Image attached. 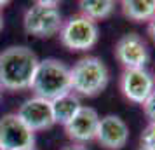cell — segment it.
Instances as JSON below:
<instances>
[{
  "mask_svg": "<svg viewBox=\"0 0 155 150\" xmlns=\"http://www.w3.org/2000/svg\"><path fill=\"white\" fill-rule=\"evenodd\" d=\"M18 150H35V147H31V148H18Z\"/></svg>",
  "mask_w": 155,
  "mask_h": 150,
  "instance_id": "cell-22",
  "label": "cell"
},
{
  "mask_svg": "<svg viewBox=\"0 0 155 150\" xmlns=\"http://www.w3.org/2000/svg\"><path fill=\"white\" fill-rule=\"evenodd\" d=\"M4 30V16H2V12H0V32Z\"/></svg>",
  "mask_w": 155,
  "mask_h": 150,
  "instance_id": "cell-19",
  "label": "cell"
},
{
  "mask_svg": "<svg viewBox=\"0 0 155 150\" xmlns=\"http://www.w3.org/2000/svg\"><path fill=\"white\" fill-rule=\"evenodd\" d=\"M110 73L103 59L96 56L80 58L70 68V86L71 93L77 96L96 98L108 86Z\"/></svg>",
  "mask_w": 155,
  "mask_h": 150,
  "instance_id": "cell-3",
  "label": "cell"
},
{
  "mask_svg": "<svg viewBox=\"0 0 155 150\" xmlns=\"http://www.w3.org/2000/svg\"><path fill=\"white\" fill-rule=\"evenodd\" d=\"M80 14L96 23L99 19H106L115 11V2L112 0H80L78 2Z\"/></svg>",
  "mask_w": 155,
  "mask_h": 150,
  "instance_id": "cell-14",
  "label": "cell"
},
{
  "mask_svg": "<svg viewBox=\"0 0 155 150\" xmlns=\"http://www.w3.org/2000/svg\"><path fill=\"white\" fill-rule=\"evenodd\" d=\"M138 150H152V148H147V147H140Z\"/></svg>",
  "mask_w": 155,
  "mask_h": 150,
  "instance_id": "cell-21",
  "label": "cell"
},
{
  "mask_svg": "<svg viewBox=\"0 0 155 150\" xmlns=\"http://www.w3.org/2000/svg\"><path fill=\"white\" fill-rule=\"evenodd\" d=\"M122 12L134 23L152 21L155 18V0H124Z\"/></svg>",
  "mask_w": 155,
  "mask_h": 150,
  "instance_id": "cell-13",
  "label": "cell"
},
{
  "mask_svg": "<svg viewBox=\"0 0 155 150\" xmlns=\"http://www.w3.org/2000/svg\"><path fill=\"white\" fill-rule=\"evenodd\" d=\"M115 58L124 70H134V68H145L150 59L147 42L138 33H126L115 44Z\"/></svg>",
  "mask_w": 155,
  "mask_h": 150,
  "instance_id": "cell-6",
  "label": "cell"
},
{
  "mask_svg": "<svg viewBox=\"0 0 155 150\" xmlns=\"http://www.w3.org/2000/svg\"><path fill=\"white\" fill-rule=\"evenodd\" d=\"M35 96L47 101H54L56 98L70 93V68L56 58H45L38 61L35 70L31 87Z\"/></svg>",
  "mask_w": 155,
  "mask_h": 150,
  "instance_id": "cell-2",
  "label": "cell"
},
{
  "mask_svg": "<svg viewBox=\"0 0 155 150\" xmlns=\"http://www.w3.org/2000/svg\"><path fill=\"white\" fill-rule=\"evenodd\" d=\"M16 115L33 133L35 131H44V129H51L56 124L54 117H52L51 101L42 100L38 96H31V98L23 101L21 105H19V108H18Z\"/></svg>",
  "mask_w": 155,
  "mask_h": 150,
  "instance_id": "cell-10",
  "label": "cell"
},
{
  "mask_svg": "<svg viewBox=\"0 0 155 150\" xmlns=\"http://www.w3.org/2000/svg\"><path fill=\"white\" fill-rule=\"evenodd\" d=\"M141 107H143V112L147 115L148 122H150V124H155V91L148 96L147 101H145Z\"/></svg>",
  "mask_w": 155,
  "mask_h": 150,
  "instance_id": "cell-16",
  "label": "cell"
},
{
  "mask_svg": "<svg viewBox=\"0 0 155 150\" xmlns=\"http://www.w3.org/2000/svg\"><path fill=\"white\" fill-rule=\"evenodd\" d=\"M51 108H52L54 122L61 124V126H66L75 117V114L82 108V103H80V98L77 94L70 91V93L56 98L54 101H51Z\"/></svg>",
  "mask_w": 155,
  "mask_h": 150,
  "instance_id": "cell-12",
  "label": "cell"
},
{
  "mask_svg": "<svg viewBox=\"0 0 155 150\" xmlns=\"http://www.w3.org/2000/svg\"><path fill=\"white\" fill-rule=\"evenodd\" d=\"M7 4H9L7 0H0V9H2V7H5V5H7Z\"/></svg>",
  "mask_w": 155,
  "mask_h": 150,
  "instance_id": "cell-20",
  "label": "cell"
},
{
  "mask_svg": "<svg viewBox=\"0 0 155 150\" xmlns=\"http://www.w3.org/2000/svg\"><path fill=\"white\" fill-rule=\"evenodd\" d=\"M0 143L5 150L31 148L35 145V133L16 114H5L0 119Z\"/></svg>",
  "mask_w": 155,
  "mask_h": 150,
  "instance_id": "cell-7",
  "label": "cell"
},
{
  "mask_svg": "<svg viewBox=\"0 0 155 150\" xmlns=\"http://www.w3.org/2000/svg\"><path fill=\"white\" fill-rule=\"evenodd\" d=\"M38 58L26 45H11L0 52V89L23 91L31 87Z\"/></svg>",
  "mask_w": 155,
  "mask_h": 150,
  "instance_id": "cell-1",
  "label": "cell"
},
{
  "mask_svg": "<svg viewBox=\"0 0 155 150\" xmlns=\"http://www.w3.org/2000/svg\"><path fill=\"white\" fill-rule=\"evenodd\" d=\"M153 79H155V75H153Z\"/></svg>",
  "mask_w": 155,
  "mask_h": 150,
  "instance_id": "cell-24",
  "label": "cell"
},
{
  "mask_svg": "<svg viewBox=\"0 0 155 150\" xmlns=\"http://www.w3.org/2000/svg\"><path fill=\"white\" fill-rule=\"evenodd\" d=\"M148 33H150V37L153 38V42H155V18L148 23Z\"/></svg>",
  "mask_w": 155,
  "mask_h": 150,
  "instance_id": "cell-17",
  "label": "cell"
},
{
  "mask_svg": "<svg viewBox=\"0 0 155 150\" xmlns=\"http://www.w3.org/2000/svg\"><path fill=\"white\" fill-rule=\"evenodd\" d=\"M98 122H99L98 112L92 107L82 105V108L75 114V117L64 126V131H66V136L71 142H75L77 145H82V143L96 140Z\"/></svg>",
  "mask_w": 155,
  "mask_h": 150,
  "instance_id": "cell-11",
  "label": "cell"
},
{
  "mask_svg": "<svg viewBox=\"0 0 155 150\" xmlns=\"http://www.w3.org/2000/svg\"><path fill=\"white\" fill-rule=\"evenodd\" d=\"M141 140V147H147V148H152L155 150V124H150L143 129V133L140 136Z\"/></svg>",
  "mask_w": 155,
  "mask_h": 150,
  "instance_id": "cell-15",
  "label": "cell"
},
{
  "mask_svg": "<svg viewBox=\"0 0 155 150\" xmlns=\"http://www.w3.org/2000/svg\"><path fill=\"white\" fill-rule=\"evenodd\" d=\"M120 91L129 101L143 105L155 91V79L147 68L124 70L120 75Z\"/></svg>",
  "mask_w": 155,
  "mask_h": 150,
  "instance_id": "cell-8",
  "label": "cell"
},
{
  "mask_svg": "<svg viewBox=\"0 0 155 150\" xmlns=\"http://www.w3.org/2000/svg\"><path fill=\"white\" fill-rule=\"evenodd\" d=\"M96 142L106 150H122L129 142V126L115 114L99 117Z\"/></svg>",
  "mask_w": 155,
  "mask_h": 150,
  "instance_id": "cell-9",
  "label": "cell"
},
{
  "mask_svg": "<svg viewBox=\"0 0 155 150\" xmlns=\"http://www.w3.org/2000/svg\"><path fill=\"white\" fill-rule=\"evenodd\" d=\"M0 150H5V148H4V147H2V143H0Z\"/></svg>",
  "mask_w": 155,
  "mask_h": 150,
  "instance_id": "cell-23",
  "label": "cell"
},
{
  "mask_svg": "<svg viewBox=\"0 0 155 150\" xmlns=\"http://www.w3.org/2000/svg\"><path fill=\"white\" fill-rule=\"evenodd\" d=\"M63 150H87L85 147H82V145H71V147H66V148Z\"/></svg>",
  "mask_w": 155,
  "mask_h": 150,
  "instance_id": "cell-18",
  "label": "cell"
},
{
  "mask_svg": "<svg viewBox=\"0 0 155 150\" xmlns=\"http://www.w3.org/2000/svg\"><path fill=\"white\" fill-rule=\"evenodd\" d=\"M99 38L98 23L82 14L70 16L59 30V40L68 51L85 52L91 51Z\"/></svg>",
  "mask_w": 155,
  "mask_h": 150,
  "instance_id": "cell-5",
  "label": "cell"
},
{
  "mask_svg": "<svg viewBox=\"0 0 155 150\" xmlns=\"http://www.w3.org/2000/svg\"><path fill=\"white\" fill-rule=\"evenodd\" d=\"M63 26L58 0H38L23 16V28L28 35L37 38H51Z\"/></svg>",
  "mask_w": 155,
  "mask_h": 150,
  "instance_id": "cell-4",
  "label": "cell"
}]
</instances>
